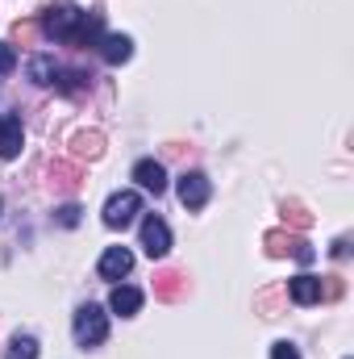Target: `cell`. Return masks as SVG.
Instances as JSON below:
<instances>
[{
  "label": "cell",
  "mask_w": 354,
  "mask_h": 359,
  "mask_svg": "<svg viewBox=\"0 0 354 359\" xmlns=\"http://www.w3.org/2000/svg\"><path fill=\"white\" fill-rule=\"evenodd\" d=\"M42 29L55 38V42H76V46H96L104 34H100V13H84V8H50L42 17Z\"/></svg>",
  "instance_id": "1"
},
{
  "label": "cell",
  "mask_w": 354,
  "mask_h": 359,
  "mask_svg": "<svg viewBox=\"0 0 354 359\" xmlns=\"http://www.w3.org/2000/svg\"><path fill=\"white\" fill-rule=\"evenodd\" d=\"M108 339V313L100 305H80L76 309V343L80 347H100Z\"/></svg>",
  "instance_id": "2"
},
{
  "label": "cell",
  "mask_w": 354,
  "mask_h": 359,
  "mask_svg": "<svg viewBox=\"0 0 354 359\" xmlns=\"http://www.w3.org/2000/svg\"><path fill=\"white\" fill-rule=\"evenodd\" d=\"M138 213H142V196H138L134 188L113 192V196L104 201V226H108V230H125Z\"/></svg>",
  "instance_id": "3"
},
{
  "label": "cell",
  "mask_w": 354,
  "mask_h": 359,
  "mask_svg": "<svg viewBox=\"0 0 354 359\" xmlns=\"http://www.w3.org/2000/svg\"><path fill=\"white\" fill-rule=\"evenodd\" d=\"M176 192H179V205L183 209H204L208 196H213V184H208L204 172H183L176 184Z\"/></svg>",
  "instance_id": "4"
},
{
  "label": "cell",
  "mask_w": 354,
  "mask_h": 359,
  "mask_svg": "<svg viewBox=\"0 0 354 359\" xmlns=\"http://www.w3.org/2000/svg\"><path fill=\"white\" fill-rule=\"evenodd\" d=\"M142 251H146L150 259H163V255L171 251V230H167V222L155 217V213L142 222Z\"/></svg>",
  "instance_id": "5"
},
{
  "label": "cell",
  "mask_w": 354,
  "mask_h": 359,
  "mask_svg": "<svg viewBox=\"0 0 354 359\" xmlns=\"http://www.w3.org/2000/svg\"><path fill=\"white\" fill-rule=\"evenodd\" d=\"M134 180H138V188H146V192H155V196L167 192V168H163L159 159H138V163H134Z\"/></svg>",
  "instance_id": "6"
},
{
  "label": "cell",
  "mask_w": 354,
  "mask_h": 359,
  "mask_svg": "<svg viewBox=\"0 0 354 359\" xmlns=\"http://www.w3.org/2000/svg\"><path fill=\"white\" fill-rule=\"evenodd\" d=\"M129 268H134V251L129 247H108L104 255H100V276L104 280H121V276H129Z\"/></svg>",
  "instance_id": "7"
},
{
  "label": "cell",
  "mask_w": 354,
  "mask_h": 359,
  "mask_svg": "<svg viewBox=\"0 0 354 359\" xmlns=\"http://www.w3.org/2000/svg\"><path fill=\"white\" fill-rule=\"evenodd\" d=\"M21 147H25L21 117H0V159H17Z\"/></svg>",
  "instance_id": "8"
},
{
  "label": "cell",
  "mask_w": 354,
  "mask_h": 359,
  "mask_svg": "<svg viewBox=\"0 0 354 359\" xmlns=\"http://www.w3.org/2000/svg\"><path fill=\"white\" fill-rule=\"evenodd\" d=\"M267 247L271 255H296L300 264H313V247L304 238H292V234H267Z\"/></svg>",
  "instance_id": "9"
},
{
  "label": "cell",
  "mask_w": 354,
  "mask_h": 359,
  "mask_svg": "<svg viewBox=\"0 0 354 359\" xmlns=\"http://www.w3.org/2000/svg\"><path fill=\"white\" fill-rule=\"evenodd\" d=\"M288 297L296 305H317L321 301V276H296V280H288Z\"/></svg>",
  "instance_id": "10"
},
{
  "label": "cell",
  "mask_w": 354,
  "mask_h": 359,
  "mask_svg": "<svg viewBox=\"0 0 354 359\" xmlns=\"http://www.w3.org/2000/svg\"><path fill=\"white\" fill-rule=\"evenodd\" d=\"M108 309H113V313H121V318H134V313L142 309V292H138L134 284H117V288H113V297H108Z\"/></svg>",
  "instance_id": "11"
},
{
  "label": "cell",
  "mask_w": 354,
  "mask_h": 359,
  "mask_svg": "<svg viewBox=\"0 0 354 359\" xmlns=\"http://www.w3.org/2000/svg\"><path fill=\"white\" fill-rule=\"evenodd\" d=\"M100 55H104V63H125L129 55H134V38H125V34H104L100 38Z\"/></svg>",
  "instance_id": "12"
},
{
  "label": "cell",
  "mask_w": 354,
  "mask_h": 359,
  "mask_svg": "<svg viewBox=\"0 0 354 359\" xmlns=\"http://www.w3.org/2000/svg\"><path fill=\"white\" fill-rule=\"evenodd\" d=\"M55 76H59L55 59H46V55H34V59H29V80H34V84H55Z\"/></svg>",
  "instance_id": "13"
},
{
  "label": "cell",
  "mask_w": 354,
  "mask_h": 359,
  "mask_svg": "<svg viewBox=\"0 0 354 359\" xmlns=\"http://www.w3.org/2000/svg\"><path fill=\"white\" fill-rule=\"evenodd\" d=\"M8 359H38V339H29V334H17L13 343H8Z\"/></svg>",
  "instance_id": "14"
},
{
  "label": "cell",
  "mask_w": 354,
  "mask_h": 359,
  "mask_svg": "<svg viewBox=\"0 0 354 359\" xmlns=\"http://www.w3.org/2000/svg\"><path fill=\"white\" fill-rule=\"evenodd\" d=\"M100 142H104L100 134H80V138H76V151H80V155H88V159H96V155L104 151Z\"/></svg>",
  "instance_id": "15"
},
{
  "label": "cell",
  "mask_w": 354,
  "mask_h": 359,
  "mask_svg": "<svg viewBox=\"0 0 354 359\" xmlns=\"http://www.w3.org/2000/svg\"><path fill=\"white\" fill-rule=\"evenodd\" d=\"M13 67H17V50L8 42H0V76H8Z\"/></svg>",
  "instance_id": "16"
},
{
  "label": "cell",
  "mask_w": 354,
  "mask_h": 359,
  "mask_svg": "<svg viewBox=\"0 0 354 359\" xmlns=\"http://www.w3.org/2000/svg\"><path fill=\"white\" fill-rule=\"evenodd\" d=\"M80 84H84V76H80V72H63V80H55V88H59V92H76Z\"/></svg>",
  "instance_id": "17"
},
{
  "label": "cell",
  "mask_w": 354,
  "mask_h": 359,
  "mask_svg": "<svg viewBox=\"0 0 354 359\" xmlns=\"http://www.w3.org/2000/svg\"><path fill=\"white\" fill-rule=\"evenodd\" d=\"M271 359H300V351H296L292 343H275V347H271Z\"/></svg>",
  "instance_id": "18"
},
{
  "label": "cell",
  "mask_w": 354,
  "mask_h": 359,
  "mask_svg": "<svg viewBox=\"0 0 354 359\" xmlns=\"http://www.w3.org/2000/svg\"><path fill=\"white\" fill-rule=\"evenodd\" d=\"M59 222H63V226H76V222H80V209H76V205H63V209H59Z\"/></svg>",
  "instance_id": "19"
}]
</instances>
